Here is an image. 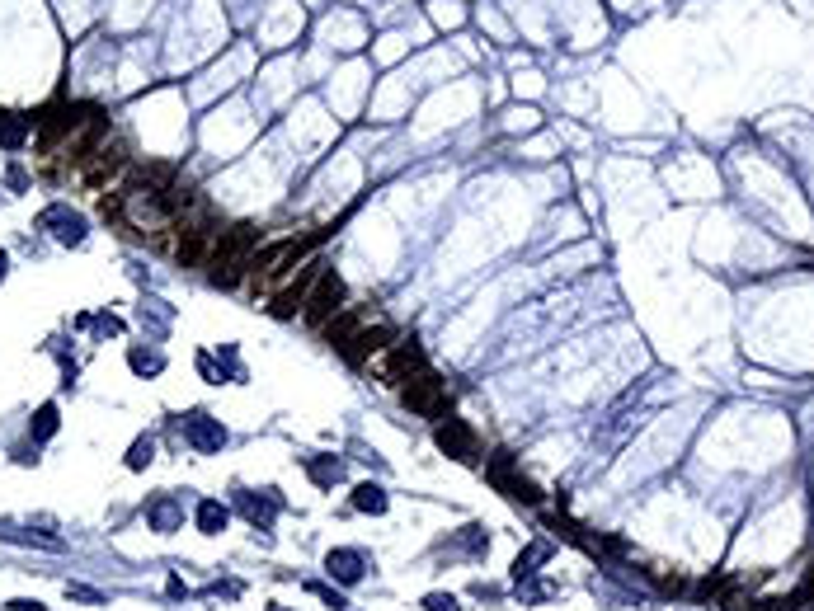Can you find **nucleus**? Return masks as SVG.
<instances>
[{"instance_id": "14", "label": "nucleus", "mask_w": 814, "mask_h": 611, "mask_svg": "<svg viewBox=\"0 0 814 611\" xmlns=\"http://www.w3.org/2000/svg\"><path fill=\"white\" fill-rule=\"evenodd\" d=\"M240 508H245V517L255 522V526H268V517H274V503H264V499H255V494H240Z\"/></svg>"}, {"instance_id": "21", "label": "nucleus", "mask_w": 814, "mask_h": 611, "mask_svg": "<svg viewBox=\"0 0 814 611\" xmlns=\"http://www.w3.org/2000/svg\"><path fill=\"white\" fill-rule=\"evenodd\" d=\"M796 607H814V569H809V579L800 583V593H796Z\"/></svg>"}, {"instance_id": "15", "label": "nucleus", "mask_w": 814, "mask_h": 611, "mask_svg": "<svg viewBox=\"0 0 814 611\" xmlns=\"http://www.w3.org/2000/svg\"><path fill=\"white\" fill-rule=\"evenodd\" d=\"M29 433H33V442L52 437V433H57V405H43V409H38V414H33V428H29Z\"/></svg>"}, {"instance_id": "7", "label": "nucleus", "mask_w": 814, "mask_h": 611, "mask_svg": "<svg viewBox=\"0 0 814 611\" xmlns=\"http://www.w3.org/2000/svg\"><path fill=\"white\" fill-rule=\"evenodd\" d=\"M433 437H438V447H443L452 461H466V466H471V461L480 456V442H475V433L462 424V418H448V424H438Z\"/></svg>"}, {"instance_id": "18", "label": "nucleus", "mask_w": 814, "mask_h": 611, "mask_svg": "<svg viewBox=\"0 0 814 611\" xmlns=\"http://www.w3.org/2000/svg\"><path fill=\"white\" fill-rule=\"evenodd\" d=\"M128 363H132V372H160V353L132 348V353H128Z\"/></svg>"}, {"instance_id": "9", "label": "nucleus", "mask_w": 814, "mask_h": 611, "mask_svg": "<svg viewBox=\"0 0 814 611\" xmlns=\"http://www.w3.org/2000/svg\"><path fill=\"white\" fill-rule=\"evenodd\" d=\"M184 437H189L198 452H222L226 447V428L217 424V418H207V414H189V418H184Z\"/></svg>"}, {"instance_id": "6", "label": "nucleus", "mask_w": 814, "mask_h": 611, "mask_svg": "<svg viewBox=\"0 0 814 611\" xmlns=\"http://www.w3.org/2000/svg\"><path fill=\"white\" fill-rule=\"evenodd\" d=\"M420 372H424V348L414 344V339L386 348V357H382V376H386V382H401V386H405L410 376H420Z\"/></svg>"}, {"instance_id": "17", "label": "nucleus", "mask_w": 814, "mask_h": 611, "mask_svg": "<svg viewBox=\"0 0 814 611\" xmlns=\"http://www.w3.org/2000/svg\"><path fill=\"white\" fill-rule=\"evenodd\" d=\"M151 456H156V442H151V437L132 442V452H128V471H141V466H151Z\"/></svg>"}, {"instance_id": "16", "label": "nucleus", "mask_w": 814, "mask_h": 611, "mask_svg": "<svg viewBox=\"0 0 814 611\" xmlns=\"http://www.w3.org/2000/svg\"><path fill=\"white\" fill-rule=\"evenodd\" d=\"M146 517H151L160 532H170V526L179 522V508H175V499H160V503H151V513H146Z\"/></svg>"}, {"instance_id": "1", "label": "nucleus", "mask_w": 814, "mask_h": 611, "mask_svg": "<svg viewBox=\"0 0 814 611\" xmlns=\"http://www.w3.org/2000/svg\"><path fill=\"white\" fill-rule=\"evenodd\" d=\"M344 297H348V292H344V278H339V273H330V268H325L321 278H316V287H311L306 306H302V320H306L311 329H325V325H330V320H335V315L344 310Z\"/></svg>"}, {"instance_id": "5", "label": "nucleus", "mask_w": 814, "mask_h": 611, "mask_svg": "<svg viewBox=\"0 0 814 611\" xmlns=\"http://www.w3.org/2000/svg\"><path fill=\"white\" fill-rule=\"evenodd\" d=\"M485 471H490V480H494V490H504L513 503H541V490H537L528 475H518V466H513L504 452H499Z\"/></svg>"}, {"instance_id": "10", "label": "nucleus", "mask_w": 814, "mask_h": 611, "mask_svg": "<svg viewBox=\"0 0 814 611\" xmlns=\"http://www.w3.org/2000/svg\"><path fill=\"white\" fill-rule=\"evenodd\" d=\"M330 574H339L344 583H358L363 579V555L358 551H335L330 555Z\"/></svg>"}, {"instance_id": "22", "label": "nucleus", "mask_w": 814, "mask_h": 611, "mask_svg": "<svg viewBox=\"0 0 814 611\" xmlns=\"http://www.w3.org/2000/svg\"><path fill=\"white\" fill-rule=\"evenodd\" d=\"M5 268H10V259H5V249H0V278H5Z\"/></svg>"}, {"instance_id": "19", "label": "nucleus", "mask_w": 814, "mask_h": 611, "mask_svg": "<svg viewBox=\"0 0 814 611\" xmlns=\"http://www.w3.org/2000/svg\"><path fill=\"white\" fill-rule=\"evenodd\" d=\"M311 475H316L321 484H330V480H339V461H311Z\"/></svg>"}, {"instance_id": "4", "label": "nucleus", "mask_w": 814, "mask_h": 611, "mask_svg": "<svg viewBox=\"0 0 814 611\" xmlns=\"http://www.w3.org/2000/svg\"><path fill=\"white\" fill-rule=\"evenodd\" d=\"M401 395H405V405H410L414 414H424V418L448 414V386L438 382V376H429V372L410 376V382L401 386Z\"/></svg>"}, {"instance_id": "2", "label": "nucleus", "mask_w": 814, "mask_h": 611, "mask_svg": "<svg viewBox=\"0 0 814 611\" xmlns=\"http://www.w3.org/2000/svg\"><path fill=\"white\" fill-rule=\"evenodd\" d=\"M321 273H325V264H302L297 273H292V283L268 297V315H274V320H292V315L306 306V297H311V287H316Z\"/></svg>"}, {"instance_id": "3", "label": "nucleus", "mask_w": 814, "mask_h": 611, "mask_svg": "<svg viewBox=\"0 0 814 611\" xmlns=\"http://www.w3.org/2000/svg\"><path fill=\"white\" fill-rule=\"evenodd\" d=\"M391 344H395V329H391L386 320H377V325L367 320V325H363L358 334H353L348 344H339V353H344V363H348V367H363V363H372L377 353H386Z\"/></svg>"}, {"instance_id": "12", "label": "nucleus", "mask_w": 814, "mask_h": 611, "mask_svg": "<svg viewBox=\"0 0 814 611\" xmlns=\"http://www.w3.org/2000/svg\"><path fill=\"white\" fill-rule=\"evenodd\" d=\"M353 508H358V513H386L382 484H358V490H353Z\"/></svg>"}, {"instance_id": "11", "label": "nucleus", "mask_w": 814, "mask_h": 611, "mask_svg": "<svg viewBox=\"0 0 814 611\" xmlns=\"http://www.w3.org/2000/svg\"><path fill=\"white\" fill-rule=\"evenodd\" d=\"M222 526H226V508H222V503H217V499H203V503H198V532H207V536H217V532H222Z\"/></svg>"}, {"instance_id": "20", "label": "nucleus", "mask_w": 814, "mask_h": 611, "mask_svg": "<svg viewBox=\"0 0 814 611\" xmlns=\"http://www.w3.org/2000/svg\"><path fill=\"white\" fill-rule=\"evenodd\" d=\"M424 607L429 611H457V598L452 593H433V598H424Z\"/></svg>"}, {"instance_id": "13", "label": "nucleus", "mask_w": 814, "mask_h": 611, "mask_svg": "<svg viewBox=\"0 0 814 611\" xmlns=\"http://www.w3.org/2000/svg\"><path fill=\"white\" fill-rule=\"evenodd\" d=\"M24 137H29V118H10V113L0 118V146L14 151V146H24Z\"/></svg>"}, {"instance_id": "8", "label": "nucleus", "mask_w": 814, "mask_h": 611, "mask_svg": "<svg viewBox=\"0 0 814 611\" xmlns=\"http://www.w3.org/2000/svg\"><path fill=\"white\" fill-rule=\"evenodd\" d=\"M43 230H52V236L61 245H86V217L76 212V207H48L43 212Z\"/></svg>"}]
</instances>
